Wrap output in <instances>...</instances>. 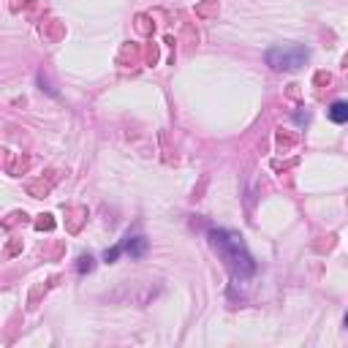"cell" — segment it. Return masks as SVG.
I'll use <instances>...</instances> for the list:
<instances>
[{"label":"cell","instance_id":"obj_1","mask_svg":"<svg viewBox=\"0 0 348 348\" xmlns=\"http://www.w3.org/2000/svg\"><path fill=\"white\" fill-rule=\"evenodd\" d=\"M210 240H212V248L220 253L223 264L229 266V272L237 277V280H245L256 272V261L253 256L245 251L242 240L231 231H210Z\"/></svg>","mask_w":348,"mask_h":348},{"label":"cell","instance_id":"obj_6","mask_svg":"<svg viewBox=\"0 0 348 348\" xmlns=\"http://www.w3.org/2000/svg\"><path fill=\"white\" fill-rule=\"evenodd\" d=\"M120 251H123V248H112V251H106V261H114L120 256Z\"/></svg>","mask_w":348,"mask_h":348},{"label":"cell","instance_id":"obj_5","mask_svg":"<svg viewBox=\"0 0 348 348\" xmlns=\"http://www.w3.org/2000/svg\"><path fill=\"white\" fill-rule=\"evenodd\" d=\"M85 269H92V259H90V256H82V259H79V272H85Z\"/></svg>","mask_w":348,"mask_h":348},{"label":"cell","instance_id":"obj_3","mask_svg":"<svg viewBox=\"0 0 348 348\" xmlns=\"http://www.w3.org/2000/svg\"><path fill=\"white\" fill-rule=\"evenodd\" d=\"M329 117H332V123H346L348 120V103L346 101H335L332 106H329Z\"/></svg>","mask_w":348,"mask_h":348},{"label":"cell","instance_id":"obj_2","mask_svg":"<svg viewBox=\"0 0 348 348\" xmlns=\"http://www.w3.org/2000/svg\"><path fill=\"white\" fill-rule=\"evenodd\" d=\"M305 60H307V49L299 44L272 46L266 52V66H272L275 71H297L299 66H305Z\"/></svg>","mask_w":348,"mask_h":348},{"label":"cell","instance_id":"obj_4","mask_svg":"<svg viewBox=\"0 0 348 348\" xmlns=\"http://www.w3.org/2000/svg\"><path fill=\"white\" fill-rule=\"evenodd\" d=\"M125 251L131 253V256H142L144 251H147V240H144V237H133L131 242H125Z\"/></svg>","mask_w":348,"mask_h":348}]
</instances>
